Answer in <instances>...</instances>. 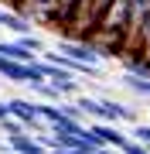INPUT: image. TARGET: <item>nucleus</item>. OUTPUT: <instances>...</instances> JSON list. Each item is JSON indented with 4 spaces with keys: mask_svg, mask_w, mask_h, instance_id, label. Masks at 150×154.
Segmentation results:
<instances>
[{
    "mask_svg": "<svg viewBox=\"0 0 150 154\" xmlns=\"http://www.w3.org/2000/svg\"><path fill=\"white\" fill-rule=\"evenodd\" d=\"M133 140H140V144L150 147V123H133Z\"/></svg>",
    "mask_w": 150,
    "mask_h": 154,
    "instance_id": "obj_14",
    "label": "nucleus"
},
{
    "mask_svg": "<svg viewBox=\"0 0 150 154\" xmlns=\"http://www.w3.org/2000/svg\"><path fill=\"white\" fill-rule=\"evenodd\" d=\"M17 41H21L24 48L31 51V55H41V51H45V41H41V38H38V34H34V31H31V34H21V38H17Z\"/></svg>",
    "mask_w": 150,
    "mask_h": 154,
    "instance_id": "obj_12",
    "label": "nucleus"
},
{
    "mask_svg": "<svg viewBox=\"0 0 150 154\" xmlns=\"http://www.w3.org/2000/svg\"><path fill=\"white\" fill-rule=\"evenodd\" d=\"M75 106L82 110V116H89V120H102L99 96H85V93H78V96H75Z\"/></svg>",
    "mask_w": 150,
    "mask_h": 154,
    "instance_id": "obj_9",
    "label": "nucleus"
},
{
    "mask_svg": "<svg viewBox=\"0 0 150 154\" xmlns=\"http://www.w3.org/2000/svg\"><path fill=\"white\" fill-rule=\"evenodd\" d=\"M109 4H113V0H89L85 14L78 17V31H75V38H92V34L99 31V24H102L106 11H109Z\"/></svg>",
    "mask_w": 150,
    "mask_h": 154,
    "instance_id": "obj_4",
    "label": "nucleus"
},
{
    "mask_svg": "<svg viewBox=\"0 0 150 154\" xmlns=\"http://www.w3.org/2000/svg\"><path fill=\"white\" fill-rule=\"evenodd\" d=\"M123 86H126L133 96H140V99H150V79H140V75L123 72Z\"/></svg>",
    "mask_w": 150,
    "mask_h": 154,
    "instance_id": "obj_10",
    "label": "nucleus"
},
{
    "mask_svg": "<svg viewBox=\"0 0 150 154\" xmlns=\"http://www.w3.org/2000/svg\"><path fill=\"white\" fill-rule=\"evenodd\" d=\"M4 140H7V147H10V154H48L38 144L34 134H17V137H4Z\"/></svg>",
    "mask_w": 150,
    "mask_h": 154,
    "instance_id": "obj_8",
    "label": "nucleus"
},
{
    "mask_svg": "<svg viewBox=\"0 0 150 154\" xmlns=\"http://www.w3.org/2000/svg\"><path fill=\"white\" fill-rule=\"evenodd\" d=\"M89 130L99 137V144H102V147H116V151H123V144L130 140V137L119 130L116 123H102V120H96V123H89Z\"/></svg>",
    "mask_w": 150,
    "mask_h": 154,
    "instance_id": "obj_6",
    "label": "nucleus"
},
{
    "mask_svg": "<svg viewBox=\"0 0 150 154\" xmlns=\"http://www.w3.org/2000/svg\"><path fill=\"white\" fill-rule=\"evenodd\" d=\"M0 134H4V137H17V134H28V130H24V123H21V120L7 116V120H0Z\"/></svg>",
    "mask_w": 150,
    "mask_h": 154,
    "instance_id": "obj_13",
    "label": "nucleus"
},
{
    "mask_svg": "<svg viewBox=\"0 0 150 154\" xmlns=\"http://www.w3.org/2000/svg\"><path fill=\"white\" fill-rule=\"evenodd\" d=\"M99 106H102V123H137V113L113 96H99Z\"/></svg>",
    "mask_w": 150,
    "mask_h": 154,
    "instance_id": "obj_5",
    "label": "nucleus"
},
{
    "mask_svg": "<svg viewBox=\"0 0 150 154\" xmlns=\"http://www.w3.org/2000/svg\"><path fill=\"white\" fill-rule=\"evenodd\" d=\"M55 51H61V55L72 58V62H82V65H102L99 48L92 41H85V38H61Z\"/></svg>",
    "mask_w": 150,
    "mask_h": 154,
    "instance_id": "obj_3",
    "label": "nucleus"
},
{
    "mask_svg": "<svg viewBox=\"0 0 150 154\" xmlns=\"http://www.w3.org/2000/svg\"><path fill=\"white\" fill-rule=\"evenodd\" d=\"M85 7H89V0H58L51 28H58L65 38H75V31H78V17L85 14Z\"/></svg>",
    "mask_w": 150,
    "mask_h": 154,
    "instance_id": "obj_1",
    "label": "nucleus"
},
{
    "mask_svg": "<svg viewBox=\"0 0 150 154\" xmlns=\"http://www.w3.org/2000/svg\"><path fill=\"white\" fill-rule=\"evenodd\" d=\"M126 55H143V58H150V17L143 21V28H140L137 41H133V48H130Z\"/></svg>",
    "mask_w": 150,
    "mask_h": 154,
    "instance_id": "obj_11",
    "label": "nucleus"
},
{
    "mask_svg": "<svg viewBox=\"0 0 150 154\" xmlns=\"http://www.w3.org/2000/svg\"><path fill=\"white\" fill-rule=\"evenodd\" d=\"M0 28L4 31H14V38H21V34H31L34 31V21L24 14L10 11V7H0Z\"/></svg>",
    "mask_w": 150,
    "mask_h": 154,
    "instance_id": "obj_7",
    "label": "nucleus"
},
{
    "mask_svg": "<svg viewBox=\"0 0 150 154\" xmlns=\"http://www.w3.org/2000/svg\"><path fill=\"white\" fill-rule=\"evenodd\" d=\"M99 154H123V151H116V147H102Z\"/></svg>",
    "mask_w": 150,
    "mask_h": 154,
    "instance_id": "obj_15",
    "label": "nucleus"
},
{
    "mask_svg": "<svg viewBox=\"0 0 150 154\" xmlns=\"http://www.w3.org/2000/svg\"><path fill=\"white\" fill-rule=\"evenodd\" d=\"M7 110H10L14 120H21V123H24V130H28V134H45V130H48L45 120L38 116V103H34V99L14 96V99H7Z\"/></svg>",
    "mask_w": 150,
    "mask_h": 154,
    "instance_id": "obj_2",
    "label": "nucleus"
}]
</instances>
